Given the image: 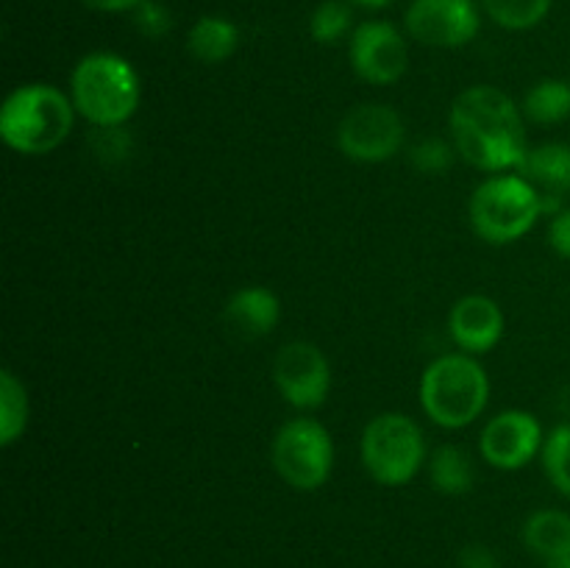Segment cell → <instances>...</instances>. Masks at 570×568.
I'll return each instance as SVG.
<instances>
[{"label": "cell", "mask_w": 570, "mask_h": 568, "mask_svg": "<svg viewBox=\"0 0 570 568\" xmlns=\"http://www.w3.org/2000/svg\"><path fill=\"white\" fill-rule=\"evenodd\" d=\"M456 154L488 173L518 170L527 156L523 115L515 100L495 87H471L451 106Z\"/></svg>", "instance_id": "cell-1"}, {"label": "cell", "mask_w": 570, "mask_h": 568, "mask_svg": "<svg viewBox=\"0 0 570 568\" xmlns=\"http://www.w3.org/2000/svg\"><path fill=\"white\" fill-rule=\"evenodd\" d=\"M76 104L50 84H22L0 106V137L11 150L42 156L59 148L72 131Z\"/></svg>", "instance_id": "cell-2"}, {"label": "cell", "mask_w": 570, "mask_h": 568, "mask_svg": "<svg viewBox=\"0 0 570 568\" xmlns=\"http://www.w3.org/2000/svg\"><path fill=\"white\" fill-rule=\"evenodd\" d=\"M70 98L95 128L122 126L139 106V76L122 56L109 50L87 53L72 70Z\"/></svg>", "instance_id": "cell-3"}, {"label": "cell", "mask_w": 570, "mask_h": 568, "mask_svg": "<svg viewBox=\"0 0 570 568\" xmlns=\"http://www.w3.org/2000/svg\"><path fill=\"white\" fill-rule=\"evenodd\" d=\"M490 399V379L471 354H443L423 371L421 407L438 427L462 429Z\"/></svg>", "instance_id": "cell-4"}, {"label": "cell", "mask_w": 570, "mask_h": 568, "mask_svg": "<svg viewBox=\"0 0 570 568\" xmlns=\"http://www.w3.org/2000/svg\"><path fill=\"white\" fill-rule=\"evenodd\" d=\"M543 215L540 193L523 176H493L476 187L468 204L473 232L490 245H507L529 234Z\"/></svg>", "instance_id": "cell-5"}, {"label": "cell", "mask_w": 570, "mask_h": 568, "mask_svg": "<svg viewBox=\"0 0 570 568\" xmlns=\"http://www.w3.org/2000/svg\"><path fill=\"white\" fill-rule=\"evenodd\" d=\"M426 460L423 432L404 412H382L362 432V462L379 484L412 482Z\"/></svg>", "instance_id": "cell-6"}, {"label": "cell", "mask_w": 570, "mask_h": 568, "mask_svg": "<svg viewBox=\"0 0 570 568\" xmlns=\"http://www.w3.org/2000/svg\"><path fill=\"white\" fill-rule=\"evenodd\" d=\"M271 460L278 477L295 490H317L334 468L332 434L315 418H293L276 432Z\"/></svg>", "instance_id": "cell-7"}, {"label": "cell", "mask_w": 570, "mask_h": 568, "mask_svg": "<svg viewBox=\"0 0 570 568\" xmlns=\"http://www.w3.org/2000/svg\"><path fill=\"white\" fill-rule=\"evenodd\" d=\"M404 120L393 106L362 104L340 120L337 145L348 159L373 165L393 159L404 145Z\"/></svg>", "instance_id": "cell-8"}, {"label": "cell", "mask_w": 570, "mask_h": 568, "mask_svg": "<svg viewBox=\"0 0 570 568\" xmlns=\"http://www.w3.org/2000/svg\"><path fill=\"white\" fill-rule=\"evenodd\" d=\"M273 382L295 410H317L332 390V365L315 343L295 340L278 349Z\"/></svg>", "instance_id": "cell-9"}, {"label": "cell", "mask_w": 570, "mask_h": 568, "mask_svg": "<svg viewBox=\"0 0 570 568\" xmlns=\"http://www.w3.org/2000/svg\"><path fill=\"white\" fill-rule=\"evenodd\" d=\"M348 59L356 76L367 84H376V87L395 84L406 72V65H410L404 37H401L393 22L384 20L356 26V31L351 33Z\"/></svg>", "instance_id": "cell-10"}, {"label": "cell", "mask_w": 570, "mask_h": 568, "mask_svg": "<svg viewBox=\"0 0 570 568\" xmlns=\"http://www.w3.org/2000/svg\"><path fill=\"white\" fill-rule=\"evenodd\" d=\"M479 9L473 0H412L406 31L432 48H462L479 33Z\"/></svg>", "instance_id": "cell-11"}, {"label": "cell", "mask_w": 570, "mask_h": 568, "mask_svg": "<svg viewBox=\"0 0 570 568\" xmlns=\"http://www.w3.org/2000/svg\"><path fill=\"white\" fill-rule=\"evenodd\" d=\"M543 427L527 410H504L490 418L482 429L479 449L482 457L499 471H518L529 466L538 451H543Z\"/></svg>", "instance_id": "cell-12"}, {"label": "cell", "mask_w": 570, "mask_h": 568, "mask_svg": "<svg viewBox=\"0 0 570 568\" xmlns=\"http://www.w3.org/2000/svg\"><path fill=\"white\" fill-rule=\"evenodd\" d=\"M449 332L465 354H484L504 334V312L488 295H465L451 306Z\"/></svg>", "instance_id": "cell-13"}, {"label": "cell", "mask_w": 570, "mask_h": 568, "mask_svg": "<svg viewBox=\"0 0 570 568\" xmlns=\"http://www.w3.org/2000/svg\"><path fill=\"white\" fill-rule=\"evenodd\" d=\"M518 176L527 178L540 193L543 215H560L562 198L570 193V145L568 143H543L529 148L523 156Z\"/></svg>", "instance_id": "cell-14"}, {"label": "cell", "mask_w": 570, "mask_h": 568, "mask_svg": "<svg viewBox=\"0 0 570 568\" xmlns=\"http://www.w3.org/2000/svg\"><path fill=\"white\" fill-rule=\"evenodd\" d=\"M223 317H226L228 326L234 329L243 337L256 340L271 334L273 329L282 321V301L273 290L259 287H243L228 298L226 310H223Z\"/></svg>", "instance_id": "cell-15"}, {"label": "cell", "mask_w": 570, "mask_h": 568, "mask_svg": "<svg viewBox=\"0 0 570 568\" xmlns=\"http://www.w3.org/2000/svg\"><path fill=\"white\" fill-rule=\"evenodd\" d=\"M523 543L529 551L554 562L570 551V516L562 510H538L523 523Z\"/></svg>", "instance_id": "cell-16"}, {"label": "cell", "mask_w": 570, "mask_h": 568, "mask_svg": "<svg viewBox=\"0 0 570 568\" xmlns=\"http://www.w3.org/2000/svg\"><path fill=\"white\" fill-rule=\"evenodd\" d=\"M239 31L232 20L226 17H200L193 28H189L187 48L204 65H220L228 56L237 50Z\"/></svg>", "instance_id": "cell-17"}, {"label": "cell", "mask_w": 570, "mask_h": 568, "mask_svg": "<svg viewBox=\"0 0 570 568\" xmlns=\"http://www.w3.org/2000/svg\"><path fill=\"white\" fill-rule=\"evenodd\" d=\"M429 479L443 496H465L476 482L473 460L460 445H440L429 460Z\"/></svg>", "instance_id": "cell-18"}, {"label": "cell", "mask_w": 570, "mask_h": 568, "mask_svg": "<svg viewBox=\"0 0 570 568\" xmlns=\"http://www.w3.org/2000/svg\"><path fill=\"white\" fill-rule=\"evenodd\" d=\"M523 115L534 123H562L570 117V81L562 78H543L534 84L523 98Z\"/></svg>", "instance_id": "cell-19"}, {"label": "cell", "mask_w": 570, "mask_h": 568, "mask_svg": "<svg viewBox=\"0 0 570 568\" xmlns=\"http://www.w3.org/2000/svg\"><path fill=\"white\" fill-rule=\"evenodd\" d=\"M28 415L31 407H28L26 384L11 371H0V443H17L28 427Z\"/></svg>", "instance_id": "cell-20"}, {"label": "cell", "mask_w": 570, "mask_h": 568, "mask_svg": "<svg viewBox=\"0 0 570 568\" xmlns=\"http://www.w3.org/2000/svg\"><path fill=\"white\" fill-rule=\"evenodd\" d=\"M479 3L499 26L510 28V31L534 28L546 20L551 9V0H479Z\"/></svg>", "instance_id": "cell-21"}, {"label": "cell", "mask_w": 570, "mask_h": 568, "mask_svg": "<svg viewBox=\"0 0 570 568\" xmlns=\"http://www.w3.org/2000/svg\"><path fill=\"white\" fill-rule=\"evenodd\" d=\"M543 468L557 490L570 499V423L551 429L543 443Z\"/></svg>", "instance_id": "cell-22"}, {"label": "cell", "mask_w": 570, "mask_h": 568, "mask_svg": "<svg viewBox=\"0 0 570 568\" xmlns=\"http://www.w3.org/2000/svg\"><path fill=\"white\" fill-rule=\"evenodd\" d=\"M351 28V9L343 0H323L315 11H312L309 31L321 45H332L343 39Z\"/></svg>", "instance_id": "cell-23"}, {"label": "cell", "mask_w": 570, "mask_h": 568, "mask_svg": "<svg viewBox=\"0 0 570 568\" xmlns=\"http://www.w3.org/2000/svg\"><path fill=\"white\" fill-rule=\"evenodd\" d=\"M454 145H449L445 139L429 137L423 139V143L412 145L410 165L415 167L417 173H426V176H440V173H445L454 165Z\"/></svg>", "instance_id": "cell-24"}, {"label": "cell", "mask_w": 570, "mask_h": 568, "mask_svg": "<svg viewBox=\"0 0 570 568\" xmlns=\"http://www.w3.org/2000/svg\"><path fill=\"white\" fill-rule=\"evenodd\" d=\"M134 26L150 39H161L170 31V11L165 6L154 3V0H145L134 9Z\"/></svg>", "instance_id": "cell-25"}, {"label": "cell", "mask_w": 570, "mask_h": 568, "mask_svg": "<svg viewBox=\"0 0 570 568\" xmlns=\"http://www.w3.org/2000/svg\"><path fill=\"white\" fill-rule=\"evenodd\" d=\"M128 145H131V137L122 131V126H109V128H98L92 137V148L95 154L104 156V159L117 161L120 156H126Z\"/></svg>", "instance_id": "cell-26"}, {"label": "cell", "mask_w": 570, "mask_h": 568, "mask_svg": "<svg viewBox=\"0 0 570 568\" xmlns=\"http://www.w3.org/2000/svg\"><path fill=\"white\" fill-rule=\"evenodd\" d=\"M549 243L557 254L570 259V206L568 209H562L560 215H554V221H551Z\"/></svg>", "instance_id": "cell-27"}, {"label": "cell", "mask_w": 570, "mask_h": 568, "mask_svg": "<svg viewBox=\"0 0 570 568\" xmlns=\"http://www.w3.org/2000/svg\"><path fill=\"white\" fill-rule=\"evenodd\" d=\"M460 568H499V557L488 546L473 543L460 551Z\"/></svg>", "instance_id": "cell-28"}, {"label": "cell", "mask_w": 570, "mask_h": 568, "mask_svg": "<svg viewBox=\"0 0 570 568\" xmlns=\"http://www.w3.org/2000/svg\"><path fill=\"white\" fill-rule=\"evenodd\" d=\"M81 3L95 11H134L145 0H81Z\"/></svg>", "instance_id": "cell-29"}, {"label": "cell", "mask_w": 570, "mask_h": 568, "mask_svg": "<svg viewBox=\"0 0 570 568\" xmlns=\"http://www.w3.org/2000/svg\"><path fill=\"white\" fill-rule=\"evenodd\" d=\"M351 3L365 6V9H384V6L393 3V0H351Z\"/></svg>", "instance_id": "cell-30"}, {"label": "cell", "mask_w": 570, "mask_h": 568, "mask_svg": "<svg viewBox=\"0 0 570 568\" xmlns=\"http://www.w3.org/2000/svg\"><path fill=\"white\" fill-rule=\"evenodd\" d=\"M549 568H570V551H568L566 557H560V560L549 562Z\"/></svg>", "instance_id": "cell-31"}]
</instances>
